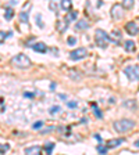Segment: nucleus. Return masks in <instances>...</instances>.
<instances>
[{
	"mask_svg": "<svg viewBox=\"0 0 139 155\" xmlns=\"http://www.w3.org/2000/svg\"><path fill=\"white\" fill-rule=\"evenodd\" d=\"M4 110H6V107H4V103L2 101V112H4Z\"/></svg>",
	"mask_w": 139,
	"mask_h": 155,
	"instance_id": "7c9ffc66",
	"label": "nucleus"
},
{
	"mask_svg": "<svg viewBox=\"0 0 139 155\" xmlns=\"http://www.w3.org/2000/svg\"><path fill=\"white\" fill-rule=\"evenodd\" d=\"M111 17H113V19L123 18V6L121 4H114L111 7Z\"/></svg>",
	"mask_w": 139,
	"mask_h": 155,
	"instance_id": "423d86ee",
	"label": "nucleus"
},
{
	"mask_svg": "<svg viewBox=\"0 0 139 155\" xmlns=\"http://www.w3.org/2000/svg\"><path fill=\"white\" fill-rule=\"evenodd\" d=\"M40 19H42V17L38 14V15H36V22H38V25L40 26V28H43V24H42V21H40Z\"/></svg>",
	"mask_w": 139,
	"mask_h": 155,
	"instance_id": "cd10ccee",
	"label": "nucleus"
},
{
	"mask_svg": "<svg viewBox=\"0 0 139 155\" xmlns=\"http://www.w3.org/2000/svg\"><path fill=\"white\" fill-rule=\"evenodd\" d=\"M42 126H43V122H42V120H36V122H35V123H33V125H32V129L38 130V129H40Z\"/></svg>",
	"mask_w": 139,
	"mask_h": 155,
	"instance_id": "5701e85b",
	"label": "nucleus"
},
{
	"mask_svg": "<svg viewBox=\"0 0 139 155\" xmlns=\"http://www.w3.org/2000/svg\"><path fill=\"white\" fill-rule=\"evenodd\" d=\"M135 147H136V148H139V140H138V141H135Z\"/></svg>",
	"mask_w": 139,
	"mask_h": 155,
	"instance_id": "2f4dec72",
	"label": "nucleus"
},
{
	"mask_svg": "<svg viewBox=\"0 0 139 155\" xmlns=\"http://www.w3.org/2000/svg\"><path fill=\"white\" fill-rule=\"evenodd\" d=\"M14 17V11H13V8H10V7H6L4 8V18L7 19V21H10V19Z\"/></svg>",
	"mask_w": 139,
	"mask_h": 155,
	"instance_id": "4468645a",
	"label": "nucleus"
},
{
	"mask_svg": "<svg viewBox=\"0 0 139 155\" xmlns=\"http://www.w3.org/2000/svg\"><path fill=\"white\" fill-rule=\"evenodd\" d=\"M92 110H93V114L96 115V118H99V119H102L103 118V114H102V111L97 108V104H92Z\"/></svg>",
	"mask_w": 139,
	"mask_h": 155,
	"instance_id": "2eb2a0df",
	"label": "nucleus"
},
{
	"mask_svg": "<svg viewBox=\"0 0 139 155\" xmlns=\"http://www.w3.org/2000/svg\"><path fill=\"white\" fill-rule=\"evenodd\" d=\"M138 58H139V57H138Z\"/></svg>",
	"mask_w": 139,
	"mask_h": 155,
	"instance_id": "473e14b6",
	"label": "nucleus"
},
{
	"mask_svg": "<svg viewBox=\"0 0 139 155\" xmlns=\"http://www.w3.org/2000/svg\"><path fill=\"white\" fill-rule=\"evenodd\" d=\"M121 6H123L124 8H132L134 7V0H124L123 3H121Z\"/></svg>",
	"mask_w": 139,
	"mask_h": 155,
	"instance_id": "aec40b11",
	"label": "nucleus"
},
{
	"mask_svg": "<svg viewBox=\"0 0 139 155\" xmlns=\"http://www.w3.org/2000/svg\"><path fill=\"white\" fill-rule=\"evenodd\" d=\"M111 38V36H110ZM121 39V33L118 32V31H113V38H111V42L114 43H118V40Z\"/></svg>",
	"mask_w": 139,
	"mask_h": 155,
	"instance_id": "6ab92c4d",
	"label": "nucleus"
},
{
	"mask_svg": "<svg viewBox=\"0 0 139 155\" xmlns=\"http://www.w3.org/2000/svg\"><path fill=\"white\" fill-rule=\"evenodd\" d=\"M25 155H42V148L39 145H32L29 148H25Z\"/></svg>",
	"mask_w": 139,
	"mask_h": 155,
	"instance_id": "6e6552de",
	"label": "nucleus"
},
{
	"mask_svg": "<svg viewBox=\"0 0 139 155\" xmlns=\"http://www.w3.org/2000/svg\"><path fill=\"white\" fill-rule=\"evenodd\" d=\"M60 7H61L63 10H70L72 7V2H70V0H63V2H60Z\"/></svg>",
	"mask_w": 139,
	"mask_h": 155,
	"instance_id": "dca6fc26",
	"label": "nucleus"
},
{
	"mask_svg": "<svg viewBox=\"0 0 139 155\" xmlns=\"http://www.w3.org/2000/svg\"><path fill=\"white\" fill-rule=\"evenodd\" d=\"M24 96H25V97H29V98H31V97H33V93H25Z\"/></svg>",
	"mask_w": 139,
	"mask_h": 155,
	"instance_id": "c756f323",
	"label": "nucleus"
},
{
	"mask_svg": "<svg viewBox=\"0 0 139 155\" xmlns=\"http://www.w3.org/2000/svg\"><path fill=\"white\" fill-rule=\"evenodd\" d=\"M11 64L16 65L17 68H21V69H25L31 65V60L26 57L25 54H17L16 57L11 58Z\"/></svg>",
	"mask_w": 139,
	"mask_h": 155,
	"instance_id": "7ed1b4c3",
	"label": "nucleus"
},
{
	"mask_svg": "<svg viewBox=\"0 0 139 155\" xmlns=\"http://www.w3.org/2000/svg\"><path fill=\"white\" fill-rule=\"evenodd\" d=\"M75 28H77L78 31H86V29L89 28V24H88V21H85V19H81V21L75 25Z\"/></svg>",
	"mask_w": 139,
	"mask_h": 155,
	"instance_id": "f8f14e48",
	"label": "nucleus"
},
{
	"mask_svg": "<svg viewBox=\"0 0 139 155\" xmlns=\"http://www.w3.org/2000/svg\"><path fill=\"white\" fill-rule=\"evenodd\" d=\"M96 150H97V152H99V154L106 155V154H107V150H109V148H107V147H104V145H100V144H99V145L96 147Z\"/></svg>",
	"mask_w": 139,
	"mask_h": 155,
	"instance_id": "412c9836",
	"label": "nucleus"
},
{
	"mask_svg": "<svg viewBox=\"0 0 139 155\" xmlns=\"http://www.w3.org/2000/svg\"><path fill=\"white\" fill-rule=\"evenodd\" d=\"M32 50H35L36 53H46L47 51V47H46L45 43H35V45L31 46Z\"/></svg>",
	"mask_w": 139,
	"mask_h": 155,
	"instance_id": "9d476101",
	"label": "nucleus"
},
{
	"mask_svg": "<svg viewBox=\"0 0 139 155\" xmlns=\"http://www.w3.org/2000/svg\"><path fill=\"white\" fill-rule=\"evenodd\" d=\"M96 35H95V43L100 48H106L109 46V43L111 42L110 35H107L103 29H96Z\"/></svg>",
	"mask_w": 139,
	"mask_h": 155,
	"instance_id": "f257e3e1",
	"label": "nucleus"
},
{
	"mask_svg": "<svg viewBox=\"0 0 139 155\" xmlns=\"http://www.w3.org/2000/svg\"><path fill=\"white\" fill-rule=\"evenodd\" d=\"M10 35H11V32H2V43H3L4 42V39H6V38H9V36Z\"/></svg>",
	"mask_w": 139,
	"mask_h": 155,
	"instance_id": "bb28decb",
	"label": "nucleus"
},
{
	"mask_svg": "<svg viewBox=\"0 0 139 155\" xmlns=\"http://www.w3.org/2000/svg\"><path fill=\"white\" fill-rule=\"evenodd\" d=\"M125 141V139H111V140H109V141L106 143V147L107 148H116V147H118L120 144H123V143Z\"/></svg>",
	"mask_w": 139,
	"mask_h": 155,
	"instance_id": "1a4fd4ad",
	"label": "nucleus"
},
{
	"mask_svg": "<svg viewBox=\"0 0 139 155\" xmlns=\"http://www.w3.org/2000/svg\"><path fill=\"white\" fill-rule=\"evenodd\" d=\"M67 42H68V45H71V46H74L75 43H77V38H74V36H70V38L67 39Z\"/></svg>",
	"mask_w": 139,
	"mask_h": 155,
	"instance_id": "393cba45",
	"label": "nucleus"
},
{
	"mask_svg": "<svg viewBox=\"0 0 139 155\" xmlns=\"http://www.w3.org/2000/svg\"><path fill=\"white\" fill-rule=\"evenodd\" d=\"M124 48H125V51H128V53H134L135 51V43H134L132 40H127Z\"/></svg>",
	"mask_w": 139,
	"mask_h": 155,
	"instance_id": "ddd939ff",
	"label": "nucleus"
},
{
	"mask_svg": "<svg viewBox=\"0 0 139 155\" xmlns=\"http://www.w3.org/2000/svg\"><path fill=\"white\" fill-rule=\"evenodd\" d=\"M57 112H61V107L54 105V107H50V108H49V114H50V115H56Z\"/></svg>",
	"mask_w": 139,
	"mask_h": 155,
	"instance_id": "a211bd4d",
	"label": "nucleus"
},
{
	"mask_svg": "<svg viewBox=\"0 0 139 155\" xmlns=\"http://www.w3.org/2000/svg\"><path fill=\"white\" fill-rule=\"evenodd\" d=\"M93 137H95V139H96V140H97V141H99V143L102 141V137H100V136H99V134H95Z\"/></svg>",
	"mask_w": 139,
	"mask_h": 155,
	"instance_id": "c85d7f7f",
	"label": "nucleus"
},
{
	"mask_svg": "<svg viewBox=\"0 0 139 155\" xmlns=\"http://www.w3.org/2000/svg\"><path fill=\"white\" fill-rule=\"evenodd\" d=\"M124 74L127 75V78L130 81L135 82V81H139V67L136 65H128V67L124 68Z\"/></svg>",
	"mask_w": 139,
	"mask_h": 155,
	"instance_id": "20e7f679",
	"label": "nucleus"
},
{
	"mask_svg": "<svg viewBox=\"0 0 139 155\" xmlns=\"http://www.w3.org/2000/svg\"><path fill=\"white\" fill-rule=\"evenodd\" d=\"M135 126V122L132 119H120V120H116L113 125L114 130L118 133H125L128 130H131Z\"/></svg>",
	"mask_w": 139,
	"mask_h": 155,
	"instance_id": "f03ea898",
	"label": "nucleus"
},
{
	"mask_svg": "<svg viewBox=\"0 0 139 155\" xmlns=\"http://www.w3.org/2000/svg\"><path fill=\"white\" fill-rule=\"evenodd\" d=\"M88 54L86 48L84 47H79V48H75L74 51L70 53V58L71 60H74V61H78V60H82V58H85Z\"/></svg>",
	"mask_w": 139,
	"mask_h": 155,
	"instance_id": "39448f33",
	"label": "nucleus"
},
{
	"mask_svg": "<svg viewBox=\"0 0 139 155\" xmlns=\"http://www.w3.org/2000/svg\"><path fill=\"white\" fill-rule=\"evenodd\" d=\"M125 31L128 32V35L135 36V35H138V32H139V26L136 25L134 21H130V22L125 25Z\"/></svg>",
	"mask_w": 139,
	"mask_h": 155,
	"instance_id": "0eeeda50",
	"label": "nucleus"
},
{
	"mask_svg": "<svg viewBox=\"0 0 139 155\" xmlns=\"http://www.w3.org/2000/svg\"><path fill=\"white\" fill-rule=\"evenodd\" d=\"M53 150H54V143H46L45 144V151L47 155H50L53 152Z\"/></svg>",
	"mask_w": 139,
	"mask_h": 155,
	"instance_id": "f3484780",
	"label": "nucleus"
},
{
	"mask_svg": "<svg viewBox=\"0 0 139 155\" xmlns=\"http://www.w3.org/2000/svg\"><path fill=\"white\" fill-rule=\"evenodd\" d=\"M19 19L23 22H28V14H26V11H21L19 13Z\"/></svg>",
	"mask_w": 139,
	"mask_h": 155,
	"instance_id": "4be33fe9",
	"label": "nucleus"
},
{
	"mask_svg": "<svg viewBox=\"0 0 139 155\" xmlns=\"http://www.w3.org/2000/svg\"><path fill=\"white\" fill-rule=\"evenodd\" d=\"M77 17H78V13L77 11H70V13L67 14V15H65V24H70V22H72V21H74V19H77Z\"/></svg>",
	"mask_w": 139,
	"mask_h": 155,
	"instance_id": "9b49d317",
	"label": "nucleus"
},
{
	"mask_svg": "<svg viewBox=\"0 0 139 155\" xmlns=\"http://www.w3.org/2000/svg\"><path fill=\"white\" fill-rule=\"evenodd\" d=\"M67 105H68V108H77V101H67Z\"/></svg>",
	"mask_w": 139,
	"mask_h": 155,
	"instance_id": "a878e982",
	"label": "nucleus"
},
{
	"mask_svg": "<svg viewBox=\"0 0 139 155\" xmlns=\"http://www.w3.org/2000/svg\"><path fill=\"white\" fill-rule=\"evenodd\" d=\"M10 150V145L9 144H2V150H0V152H2V155H4L7 151Z\"/></svg>",
	"mask_w": 139,
	"mask_h": 155,
	"instance_id": "b1692460",
	"label": "nucleus"
}]
</instances>
